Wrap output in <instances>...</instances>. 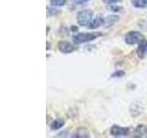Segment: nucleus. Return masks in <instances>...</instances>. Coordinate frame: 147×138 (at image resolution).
Returning <instances> with one entry per match:
<instances>
[{"instance_id": "f257e3e1", "label": "nucleus", "mask_w": 147, "mask_h": 138, "mask_svg": "<svg viewBox=\"0 0 147 138\" xmlns=\"http://www.w3.org/2000/svg\"><path fill=\"white\" fill-rule=\"evenodd\" d=\"M99 36H101V33L99 32H82L74 36L73 41L75 43L80 44L85 43H89L96 39H98Z\"/></svg>"}, {"instance_id": "f03ea898", "label": "nucleus", "mask_w": 147, "mask_h": 138, "mask_svg": "<svg viewBox=\"0 0 147 138\" xmlns=\"http://www.w3.org/2000/svg\"><path fill=\"white\" fill-rule=\"evenodd\" d=\"M94 13L90 9L81 10L76 14V21L82 27H87L88 24L93 20Z\"/></svg>"}, {"instance_id": "7ed1b4c3", "label": "nucleus", "mask_w": 147, "mask_h": 138, "mask_svg": "<svg viewBox=\"0 0 147 138\" xmlns=\"http://www.w3.org/2000/svg\"><path fill=\"white\" fill-rule=\"evenodd\" d=\"M144 36L142 35L140 31L136 30H131L129 31L126 35L124 36V41L128 45H135V44H140L141 43L144 41Z\"/></svg>"}, {"instance_id": "20e7f679", "label": "nucleus", "mask_w": 147, "mask_h": 138, "mask_svg": "<svg viewBox=\"0 0 147 138\" xmlns=\"http://www.w3.org/2000/svg\"><path fill=\"white\" fill-rule=\"evenodd\" d=\"M110 135L114 137H123L130 135V128L119 125H113L110 128Z\"/></svg>"}, {"instance_id": "39448f33", "label": "nucleus", "mask_w": 147, "mask_h": 138, "mask_svg": "<svg viewBox=\"0 0 147 138\" xmlns=\"http://www.w3.org/2000/svg\"><path fill=\"white\" fill-rule=\"evenodd\" d=\"M58 50L63 53H71L76 50L75 46L67 41H61L57 44Z\"/></svg>"}, {"instance_id": "423d86ee", "label": "nucleus", "mask_w": 147, "mask_h": 138, "mask_svg": "<svg viewBox=\"0 0 147 138\" xmlns=\"http://www.w3.org/2000/svg\"><path fill=\"white\" fill-rule=\"evenodd\" d=\"M71 137L72 138H87V137H90V133L86 128L79 127L73 132Z\"/></svg>"}, {"instance_id": "0eeeda50", "label": "nucleus", "mask_w": 147, "mask_h": 138, "mask_svg": "<svg viewBox=\"0 0 147 138\" xmlns=\"http://www.w3.org/2000/svg\"><path fill=\"white\" fill-rule=\"evenodd\" d=\"M104 23H105V18L103 17L96 16L93 18V20H91V22L88 24L87 28L90 30H96V29H98L101 26H104Z\"/></svg>"}, {"instance_id": "6e6552de", "label": "nucleus", "mask_w": 147, "mask_h": 138, "mask_svg": "<svg viewBox=\"0 0 147 138\" xmlns=\"http://www.w3.org/2000/svg\"><path fill=\"white\" fill-rule=\"evenodd\" d=\"M64 123H65V122H64L63 119L56 118V119H54L52 122H51L50 128H51V130H53V131H57V130H60L62 127H63Z\"/></svg>"}, {"instance_id": "1a4fd4ad", "label": "nucleus", "mask_w": 147, "mask_h": 138, "mask_svg": "<svg viewBox=\"0 0 147 138\" xmlns=\"http://www.w3.org/2000/svg\"><path fill=\"white\" fill-rule=\"evenodd\" d=\"M137 55L141 58H144L147 56V41H144L139 44L137 49Z\"/></svg>"}, {"instance_id": "9d476101", "label": "nucleus", "mask_w": 147, "mask_h": 138, "mask_svg": "<svg viewBox=\"0 0 147 138\" xmlns=\"http://www.w3.org/2000/svg\"><path fill=\"white\" fill-rule=\"evenodd\" d=\"M135 137H146L147 136V126L138 125L134 130Z\"/></svg>"}, {"instance_id": "9b49d317", "label": "nucleus", "mask_w": 147, "mask_h": 138, "mask_svg": "<svg viewBox=\"0 0 147 138\" xmlns=\"http://www.w3.org/2000/svg\"><path fill=\"white\" fill-rule=\"evenodd\" d=\"M119 18L116 15H111V16H108L107 18H105V23H104V26L106 28H109V27H111L113 26L115 23L117 21H119Z\"/></svg>"}, {"instance_id": "f8f14e48", "label": "nucleus", "mask_w": 147, "mask_h": 138, "mask_svg": "<svg viewBox=\"0 0 147 138\" xmlns=\"http://www.w3.org/2000/svg\"><path fill=\"white\" fill-rule=\"evenodd\" d=\"M131 4L136 8H147V0H131Z\"/></svg>"}, {"instance_id": "ddd939ff", "label": "nucleus", "mask_w": 147, "mask_h": 138, "mask_svg": "<svg viewBox=\"0 0 147 138\" xmlns=\"http://www.w3.org/2000/svg\"><path fill=\"white\" fill-rule=\"evenodd\" d=\"M66 4V0H50V5L52 7H63Z\"/></svg>"}, {"instance_id": "4468645a", "label": "nucleus", "mask_w": 147, "mask_h": 138, "mask_svg": "<svg viewBox=\"0 0 147 138\" xmlns=\"http://www.w3.org/2000/svg\"><path fill=\"white\" fill-rule=\"evenodd\" d=\"M58 13H60V10L58 9L54 8V7H47V17L50 18V17H53L55 15H57Z\"/></svg>"}, {"instance_id": "2eb2a0df", "label": "nucleus", "mask_w": 147, "mask_h": 138, "mask_svg": "<svg viewBox=\"0 0 147 138\" xmlns=\"http://www.w3.org/2000/svg\"><path fill=\"white\" fill-rule=\"evenodd\" d=\"M115 5H116V4H114V5H108L109 10L113 11V12H121L122 10V7L115 6Z\"/></svg>"}, {"instance_id": "dca6fc26", "label": "nucleus", "mask_w": 147, "mask_h": 138, "mask_svg": "<svg viewBox=\"0 0 147 138\" xmlns=\"http://www.w3.org/2000/svg\"><path fill=\"white\" fill-rule=\"evenodd\" d=\"M123 76H125V72L122 70H119L114 72L111 75V77H122Z\"/></svg>"}, {"instance_id": "f3484780", "label": "nucleus", "mask_w": 147, "mask_h": 138, "mask_svg": "<svg viewBox=\"0 0 147 138\" xmlns=\"http://www.w3.org/2000/svg\"><path fill=\"white\" fill-rule=\"evenodd\" d=\"M101 1L106 5H114L121 2V0H101Z\"/></svg>"}, {"instance_id": "a211bd4d", "label": "nucleus", "mask_w": 147, "mask_h": 138, "mask_svg": "<svg viewBox=\"0 0 147 138\" xmlns=\"http://www.w3.org/2000/svg\"><path fill=\"white\" fill-rule=\"evenodd\" d=\"M77 1L79 2V3H86L87 1H89V0H77Z\"/></svg>"}, {"instance_id": "6ab92c4d", "label": "nucleus", "mask_w": 147, "mask_h": 138, "mask_svg": "<svg viewBox=\"0 0 147 138\" xmlns=\"http://www.w3.org/2000/svg\"><path fill=\"white\" fill-rule=\"evenodd\" d=\"M47 45H48L47 46V50H49L50 49V43H49V41H47Z\"/></svg>"}]
</instances>
